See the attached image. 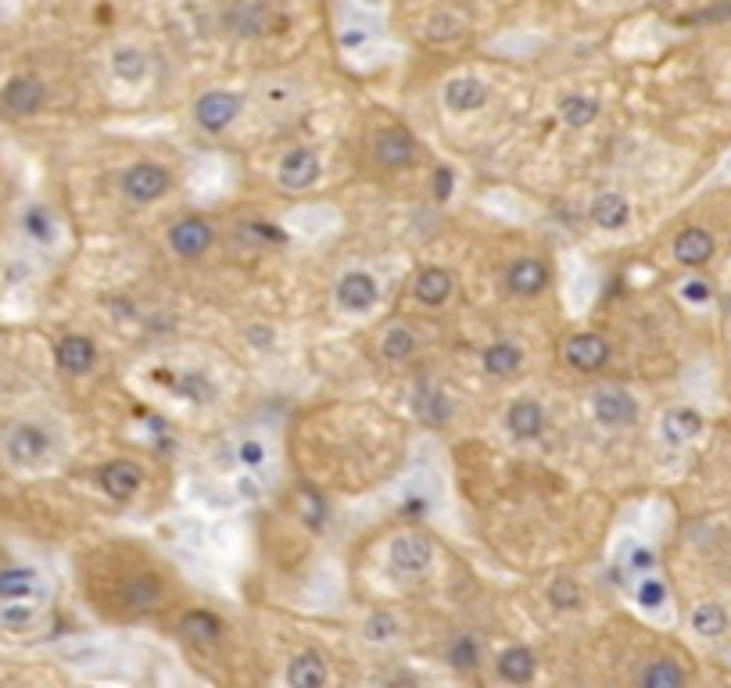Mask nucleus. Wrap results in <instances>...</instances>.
<instances>
[{"instance_id": "obj_1", "label": "nucleus", "mask_w": 731, "mask_h": 688, "mask_svg": "<svg viewBox=\"0 0 731 688\" xmlns=\"http://www.w3.org/2000/svg\"><path fill=\"white\" fill-rule=\"evenodd\" d=\"M169 187H172V172L158 162H137L119 176L122 198L133 201V205H155L162 194H169Z\"/></svg>"}, {"instance_id": "obj_2", "label": "nucleus", "mask_w": 731, "mask_h": 688, "mask_svg": "<svg viewBox=\"0 0 731 688\" xmlns=\"http://www.w3.org/2000/svg\"><path fill=\"white\" fill-rule=\"evenodd\" d=\"M380 301V280L370 269H348L337 276L334 284V305L348 316H366L377 309Z\"/></svg>"}, {"instance_id": "obj_3", "label": "nucleus", "mask_w": 731, "mask_h": 688, "mask_svg": "<svg viewBox=\"0 0 731 688\" xmlns=\"http://www.w3.org/2000/svg\"><path fill=\"white\" fill-rule=\"evenodd\" d=\"M4 452L15 466H40L47 463V456L54 452L51 430L40 427V423H18L8 430L4 438Z\"/></svg>"}, {"instance_id": "obj_4", "label": "nucleus", "mask_w": 731, "mask_h": 688, "mask_svg": "<svg viewBox=\"0 0 731 688\" xmlns=\"http://www.w3.org/2000/svg\"><path fill=\"white\" fill-rule=\"evenodd\" d=\"M387 563L398 577H423L434 567V545L423 534H395L387 545Z\"/></svg>"}, {"instance_id": "obj_5", "label": "nucleus", "mask_w": 731, "mask_h": 688, "mask_svg": "<svg viewBox=\"0 0 731 688\" xmlns=\"http://www.w3.org/2000/svg\"><path fill=\"white\" fill-rule=\"evenodd\" d=\"M244 112V97L233 90H208L194 101V122L205 133H226L237 122V115Z\"/></svg>"}, {"instance_id": "obj_6", "label": "nucleus", "mask_w": 731, "mask_h": 688, "mask_svg": "<svg viewBox=\"0 0 731 688\" xmlns=\"http://www.w3.org/2000/svg\"><path fill=\"white\" fill-rule=\"evenodd\" d=\"M588 405H592V416L602 427H631L638 420V402L624 387H613V384L595 387Z\"/></svg>"}, {"instance_id": "obj_7", "label": "nucleus", "mask_w": 731, "mask_h": 688, "mask_svg": "<svg viewBox=\"0 0 731 688\" xmlns=\"http://www.w3.org/2000/svg\"><path fill=\"white\" fill-rule=\"evenodd\" d=\"M319 176H323V162H319V155L312 147H291L280 158V165H276V183L284 190H294V194L316 187Z\"/></svg>"}, {"instance_id": "obj_8", "label": "nucleus", "mask_w": 731, "mask_h": 688, "mask_svg": "<svg viewBox=\"0 0 731 688\" xmlns=\"http://www.w3.org/2000/svg\"><path fill=\"white\" fill-rule=\"evenodd\" d=\"M212 241H215V230L208 219H201V215H183V219H176V223L169 226V248L180 258H187V262L205 255V251L212 248Z\"/></svg>"}, {"instance_id": "obj_9", "label": "nucleus", "mask_w": 731, "mask_h": 688, "mask_svg": "<svg viewBox=\"0 0 731 688\" xmlns=\"http://www.w3.org/2000/svg\"><path fill=\"white\" fill-rule=\"evenodd\" d=\"M563 362L577 373H595L610 362V341L602 334H570L559 348Z\"/></svg>"}, {"instance_id": "obj_10", "label": "nucleus", "mask_w": 731, "mask_h": 688, "mask_svg": "<svg viewBox=\"0 0 731 688\" xmlns=\"http://www.w3.org/2000/svg\"><path fill=\"white\" fill-rule=\"evenodd\" d=\"M488 97H491L488 83L477 76H452L445 86H441V104H445V112H452V115L481 112L484 104H488Z\"/></svg>"}, {"instance_id": "obj_11", "label": "nucleus", "mask_w": 731, "mask_h": 688, "mask_svg": "<svg viewBox=\"0 0 731 688\" xmlns=\"http://www.w3.org/2000/svg\"><path fill=\"white\" fill-rule=\"evenodd\" d=\"M545 405L538 398H516L502 416V427L513 434L516 441H538L545 434Z\"/></svg>"}, {"instance_id": "obj_12", "label": "nucleus", "mask_w": 731, "mask_h": 688, "mask_svg": "<svg viewBox=\"0 0 731 688\" xmlns=\"http://www.w3.org/2000/svg\"><path fill=\"white\" fill-rule=\"evenodd\" d=\"M97 484H101V491L108 499L129 502L140 491V484H144V470H140L137 463H129V459H115V463L101 466Z\"/></svg>"}, {"instance_id": "obj_13", "label": "nucleus", "mask_w": 731, "mask_h": 688, "mask_svg": "<svg viewBox=\"0 0 731 688\" xmlns=\"http://www.w3.org/2000/svg\"><path fill=\"white\" fill-rule=\"evenodd\" d=\"M43 97H47V90H43L40 79L33 76H18L11 79L8 86H4V94H0V104H4V112L15 115V119H26V115H36L43 108Z\"/></svg>"}, {"instance_id": "obj_14", "label": "nucleus", "mask_w": 731, "mask_h": 688, "mask_svg": "<svg viewBox=\"0 0 731 688\" xmlns=\"http://www.w3.org/2000/svg\"><path fill=\"white\" fill-rule=\"evenodd\" d=\"M549 287V266L542 258H516L506 269V291L516 298H534Z\"/></svg>"}, {"instance_id": "obj_15", "label": "nucleus", "mask_w": 731, "mask_h": 688, "mask_svg": "<svg viewBox=\"0 0 731 688\" xmlns=\"http://www.w3.org/2000/svg\"><path fill=\"white\" fill-rule=\"evenodd\" d=\"M54 359H58V366L69 373V377H83V373L94 370L97 344L90 341V337H83V334H69V337H61V341H58V348H54Z\"/></svg>"}, {"instance_id": "obj_16", "label": "nucleus", "mask_w": 731, "mask_h": 688, "mask_svg": "<svg viewBox=\"0 0 731 688\" xmlns=\"http://www.w3.org/2000/svg\"><path fill=\"white\" fill-rule=\"evenodd\" d=\"M377 162L384 165V169H405V165L416 158V140L409 129L402 126H391L384 129V133H377Z\"/></svg>"}, {"instance_id": "obj_17", "label": "nucleus", "mask_w": 731, "mask_h": 688, "mask_svg": "<svg viewBox=\"0 0 731 688\" xmlns=\"http://www.w3.org/2000/svg\"><path fill=\"white\" fill-rule=\"evenodd\" d=\"M588 215H592V223L599 226V230H624V226L631 223V201L620 194V190H602V194H595L592 198V208H588Z\"/></svg>"}, {"instance_id": "obj_18", "label": "nucleus", "mask_w": 731, "mask_h": 688, "mask_svg": "<svg viewBox=\"0 0 731 688\" xmlns=\"http://www.w3.org/2000/svg\"><path fill=\"white\" fill-rule=\"evenodd\" d=\"M495 671L509 685H531L534 674H538V653L527 649V645H509V649L499 653V660H495Z\"/></svg>"}, {"instance_id": "obj_19", "label": "nucleus", "mask_w": 731, "mask_h": 688, "mask_svg": "<svg viewBox=\"0 0 731 688\" xmlns=\"http://www.w3.org/2000/svg\"><path fill=\"white\" fill-rule=\"evenodd\" d=\"M452 291H456V280H452L448 269H438V266L423 269V273H416V280H413V298L420 301V305H427V309H441V305L452 298Z\"/></svg>"}, {"instance_id": "obj_20", "label": "nucleus", "mask_w": 731, "mask_h": 688, "mask_svg": "<svg viewBox=\"0 0 731 688\" xmlns=\"http://www.w3.org/2000/svg\"><path fill=\"white\" fill-rule=\"evenodd\" d=\"M674 258L688 269L706 266V262L714 258V237H710L703 226H688V230H681L678 237H674Z\"/></svg>"}, {"instance_id": "obj_21", "label": "nucleus", "mask_w": 731, "mask_h": 688, "mask_svg": "<svg viewBox=\"0 0 731 688\" xmlns=\"http://www.w3.org/2000/svg\"><path fill=\"white\" fill-rule=\"evenodd\" d=\"M481 366H484V373L495 380L516 377L520 366H524V348L516 341H491L481 352Z\"/></svg>"}, {"instance_id": "obj_22", "label": "nucleus", "mask_w": 731, "mask_h": 688, "mask_svg": "<svg viewBox=\"0 0 731 688\" xmlns=\"http://www.w3.org/2000/svg\"><path fill=\"white\" fill-rule=\"evenodd\" d=\"M660 434L667 445H688V441H696L703 434V416L696 409H688V405L667 409L660 420Z\"/></svg>"}, {"instance_id": "obj_23", "label": "nucleus", "mask_w": 731, "mask_h": 688, "mask_svg": "<svg viewBox=\"0 0 731 688\" xmlns=\"http://www.w3.org/2000/svg\"><path fill=\"white\" fill-rule=\"evenodd\" d=\"M108 61H112L115 79H122L126 86H140L151 76V58H147V51H140L137 43H119Z\"/></svg>"}, {"instance_id": "obj_24", "label": "nucleus", "mask_w": 731, "mask_h": 688, "mask_svg": "<svg viewBox=\"0 0 731 688\" xmlns=\"http://www.w3.org/2000/svg\"><path fill=\"white\" fill-rule=\"evenodd\" d=\"M284 681L291 688H319L330 681V671H327V663H323V656L309 649V653H298L291 663H287Z\"/></svg>"}, {"instance_id": "obj_25", "label": "nucleus", "mask_w": 731, "mask_h": 688, "mask_svg": "<svg viewBox=\"0 0 731 688\" xmlns=\"http://www.w3.org/2000/svg\"><path fill=\"white\" fill-rule=\"evenodd\" d=\"M269 22H273V11H269L262 0H237L230 8V26H233V33H241V36L266 33Z\"/></svg>"}, {"instance_id": "obj_26", "label": "nucleus", "mask_w": 731, "mask_h": 688, "mask_svg": "<svg viewBox=\"0 0 731 688\" xmlns=\"http://www.w3.org/2000/svg\"><path fill=\"white\" fill-rule=\"evenodd\" d=\"M416 352H420V337H416V330L405 327V323L387 327L384 337H380V355L387 362H409Z\"/></svg>"}, {"instance_id": "obj_27", "label": "nucleus", "mask_w": 731, "mask_h": 688, "mask_svg": "<svg viewBox=\"0 0 731 688\" xmlns=\"http://www.w3.org/2000/svg\"><path fill=\"white\" fill-rule=\"evenodd\" d=\"M559 119H563V126H570V129H585V126H592L595 119L602 115V108H599V101L595 97H588V94H567L563 101H559Z\"/></svg>"}, {"instance_id": "obj_28", "label": "nucleus", "mask_w": 731, "mask_h": 688, "mask_svg": "<svg viewBox=\"0 0 731 688\" xmlns=\"http://www.w3.org/2000/svg\"><path fill=\"white\" fill-rule=\"evenodd\" d=\"M416 416H420L423 423L441 427V423H448V416H452V402H448L445 391L423 384V387H416Z\"/></svg>"}, {"instance_id": "obj_29", "label": "nucleus", "mask_w": 731, "mask_h": 688, "mask_svg": "<svg viewBox=\"0 0 731 688\" xmlns=\"http://www.w3.org/2000/svg\"><path fill=\"white\" fill-rule=\"evenodd\" d=\"M481 656H484V642H477L473 635H456L445 649V663L452 671H473V667H481Z\"/></svg>"}, {"instance_id": "obj_30", "label": "nucleus", "mask_w": 731, "mask_h": 688, "mask_svg": "<svg viewBox=\"0 0 731 688\" xmlns=\"http://www.w3.org/2000/svg\"><path fill=\"white\" fill-rule=\"evenodd\" d=\"M728 624L731 617L721 602H699L696 610H692V631L703 638H721L728 631Z\"/></svg>"}, {"instance_id": "obj_31", "label": "nucleus", "mask_w": 731, "mask_h": 688, "mask_svg": "<svg viewBox=\"0 0 731 688\" xmlns=\"http://www.w3.org/2000/svg\"><path fill=\"white\" fill-rule=\"evenodd\" d=\"M688 681V674L681 671L674 660H653L649 667L638 671V685L645 688H681Z\"/></svg>"}, {"instance_id": "obj_32", "label": "nucleus", "mask_w": 731, "mask_h": 688, "mask_svg": "<svg viewBox=\"0 0 731 688\" xmlns=\"http://www.w3.org/2000/svg\"><path fill=\"white\" fill-rule=\"evenodd\" d=\"M36 588H40V577L36 570H4L0 574V599H33Z\"/></svg>"}, {"instance_id": "obj_33", "label": "nucleus", "mask_w": 731, "mask_h": 688, "mask_svg": "<svg viewBox=\"0 0 731 688\" xmlns=\"http://www.w3.org/2000/svg\"><path fill=\"white\" fill-rule=\"evenodd\" d=\"M180 631L187 638H194V642H219V638H223V620L215 617V613L198 610V613H187V617H183Z\"/></svg>"}, {"instance_id": "obj_34", "label": "nucleus", "mask_w": 731, "mask_h": 688, "mask_svg": "<svg viewBox=\"0 0 731 688\" xmlns=\"http://www.w3.org/2000/svg\"><path fill=\"white\" fill-rule=\"evenodd\" d=\"M398 631H402V624H398L395 613H370V617L362 620V638H366L370 645L395 642Z\"/></svg>"}, {"instance_id": "obj_35", "label": "nucleus", "mask_w": 731, "mask_h": 688, "mask_svg": "<svg viewBox=\"0 0 731 688\" xmlns=\"http://www.w3.org/2000/svg\"><path fill=\"white\" fill-rule=\"evenodd\" d=\"M122 599H126L129 606H137V610H151V606L162 602V588H158L155 577H133V581L122 588Z\"/></svg>"}, {"instance_id": "obj_36", "label": "nucleus", "mask_w": 731, "mask_h": 688, "mask_svg": "<svg viewBox=\"0 0 731 688\" xmlns=\"http://www.w3.org/2000/svg\"><path fill=\"white\" fill-rule=\"evenodd\" d=\"M549 602L556 610H581L585 595H581V585H577L574 577H556L549 585Z\"/></svg>"}, {"instance_id": "obj_37", "label": "nucleus", "mask_w": 731, "mask_h": 688, "mask_svg": "<svg viewBox=\"0 0 731 688\" xmlns=\"http://www.w3.org/2000/svg\"><path fill=\"white\" fill-rule=\"evenodd\" d=\"M635 602L642 610H660L663 602H667V585L656 574H642L635 585Z\"/></svg>"}, {"instance_id": "obj_38", "label": "nucleus", "mask_w": 731, "mask_h": 688, "mask_svg": "<svg viewBox=\"0 0 731 688\" xmlns=\"http://www.w3.org/2000/svg\"><path fill=\"white\" fill-rule=\"evenodd\" d=\"M26 233L33 241L40 244H51L58 237V223H54V215L47 208H29L26 212Z\"/></svg>"}, {"instance_id": "obj_39", "label": "nucleus", "mask_w": 731, "mask_h": 688, "mask_svg": "<svg viewBox=\"0 0 731 688\" xmlns=\"http://www.w3.org/2000/svg\"><path fill=\"white\" fill-rule=\"evenodd\" d=\"M212 380L205 377V373H183L180 380H176V395H183L187 402H208L212 398Z\"/></svg>"}, {"instance_id": "obj_40", "label": "nucleus", "mask_w": 731, "mask_h": 688, "mask_svg": "<svg viewBox=\"0 0 731 688\" xmlns=\"http://www.w3.org/2000/svg\"><path fill=\"white\" fill-rule=\"evenodd\" d=\"M237 463L244 466V470H262V466L269 463V448L262 438H244L241 445H237Z\"/></svg>"}, {"instance_id": "obj_41", "label": "nucleus", "mask_w": 731, "mask_h": 688, "mask_svg": "<svg viewBox=\"0 0 731 688\" xmlns=\"http://www.w3.org/2000/svg\"><path fill=\"white\" fill-rule=\"evenodd\" d=\"M624 570L628 574H656V552L649 545H631L628 556H624Z\"/></svg>"}, {"instance_id": "obj_42", "label": "nucleus", "mask_w": 731, "mask_h": 688, "mask_svg": "<svg viewBox=\"0 0 731 688\" xmlns=\"http://www.w3.org/2000/svg\"><path fill=\"white\" fill-rule=\"evenodd\" d=\"M459 33H463V26H459V18H452V15H434L427 22V40H434V43L456 40Z\"/></svg>"}, {"instance_id": "obj_43", "label": "nucleus", "mask_w": 731, "mask_h": 688, "mask_svg": "<svg viewBox=\"0 0 731 688\" xmlns=\"http://www.w3.org/2000/svg\"><path fill=\"white\" fill-rule=\"evenodd\" d=\"M241 233L248 237V241H262V244H284L287 237L276 226H269V223H244L241 226Z\"/></svg>"}, {"instance_id": "obj_44", "label": "nucleus", "mask_w": 731, "mask_h": 688, "mask_svg": "<svg viewBox=\"0 0 731 688\" xmlns=\"http://www.w3.org/2000/svg\"><path fill=\"white\" fill-rule=\"evenodd\" d=\"M710 284L706 280H688V284H681V298L692 301V305H703V301H710Z\"/></svg>"}, {"instance_id": "obj_45", "label": "nucleus", "mask_w": 731, "mask_h": 688, "mask_svg": "<svg viewBox=\"0 0 731 688\" xmlns=\"http://www.w3.org/2000/svg\"><path fill=\"white\" fill-rule=\"evenodd\" d=\"M448 190H452V172H448V169H438V198H445Z\"/></svg>"}, {"instance_id": "obj_46", "label": "nucleus", "mask_w": 731, "mask_h": 688, "mask_svg": "<svg viewBox=\"0 0 731 688\" xmlns=\"http://www.w3.org/2000/svg\"><path fill=\"white\" fill-rule=\"evenodd\" d=\"M237 488H241V495H251V499H255V495H258V484H255V481H248V477H244V481L237 484Z\"/></svg>"}, {"instance_id": "obj_47", "label": "nucleus", "mask_w": 731, "mask_h": 688, "mask_svg": "<svg viewBox=\"0 0 731 688\" xmlns=\"http://www.w3.org/2000/svg\"><path fill=\"white\" fill-rule=\"evenodd\" d=\"M728 309H731V301H728Z\"/></svg>"}]
</instances>
